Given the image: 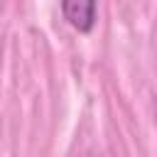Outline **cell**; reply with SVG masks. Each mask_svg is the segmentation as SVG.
I'll use <instances>...</instances> for the list:
<instances>
[{"instance_id": "6da1fadb", "label": "cell", "mask_w": 157, "mask_h": 157, "mask_svg": "<svg viewBox=\"0 0 157 157\" xmlns=\"http://www.w3.org/2000/svg\"><path fill=\"white\" fill-rule=\"evenodd\" d=\"M96 2L98 0H61L64 20L76 32H91L96 25Z\"/></svg>"}]
</instances>
